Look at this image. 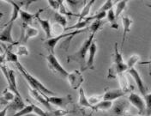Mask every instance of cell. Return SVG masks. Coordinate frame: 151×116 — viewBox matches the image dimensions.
<instances>
[{"label":"cell","instance_id":"ab89813d","mask_svg":"<svg viewBox=\"0 0 151 116\" xmlns=\"http://www.w3.org/2000/svg\"><path fill=\"white\" fill-rule=\"evenodd\" d=\"M65 2L66 3H68V4H70V6H76V5H77V4L80 3V1H72V0H70V1L67 0Z\"/></svg>","mask_w":151,"mask_h":116},{"label":"cell","instance_id":"ba28073f","mask_svg":"<svg viewBox=\"0 0 151 116\" xmlns=\"http://www.w3.org/2000/svg\"><path fill=\"white\" fill-rule=\"evenodd\" d=\"M128 72L132 76V78L134 79V81H135L136 84L137 85V88H138L139 91L141 92L142 95L143 97H145L148 94L147 93V88L145 86V84H144V83H143V81L142 79L141 76H140V73L138 72V71L134 67L130 69V70H128Z\"/></svg>","mask_w":151,"mask_h":116},{"label":"cell","instance_id":"d590c367","mask_svg":"<svg viewBox=\"0 0 151 116\" xmlns=\"http://www.w3.org/2000/svg\"><path fill=\"white\" fill-rule=\"evenodd\" d=\"M6 60L8 62H12L14 64H17L19 62L18 56L15 53H12L11 51L6 52Z\"/></svg>","mask_w":151,"mask_h":116},{"label":"cell","instance_id":"8d00e7d4","mask_svg":"<svg viewBox=\"0 0 151 116\" xmlns=\"http://www.w3.org/2000/svg\"><path fill=\"white\" fill-rule=\"evenodd\" d=\"M47 3L49 4V6L52 9V10H56L57 12L59 10L60 4L62 3L61 0H48Z\"/></svg>","mask_w":151,"mask_h":116},{"label":"cell","instance_id":"3957f363","mask_svg":"<svg viewBox=\"0 0 151 116\" xmlns=\"http://www.w3.org/2000/svg\"><path fill=\"white\" fill-rule=\"evenodd\" d=\"M89 30L88 29V27L87 29H82V30H73L72 32H70V33H66V34H63L61 35H58V36H53L52 38L49 39V40H47L46 41V48L48 50L49 53H52V54H54V51H55V48L58 45V43L62 40V39H65L66 37H71L73 38L75 35H79V34H82V33H85L86 31Z\"/></svg>","mask_w":151,"mask_h":116},{"label":"cell","instance_id":"8992f818","mask_svg":"<svg viewBox=\"0 0 151 116\" xmlns=\"http://www.w3.org/2000/svg\"><path fill=\"white\" fill-rule=\"evenodd\" d=\"M45 97L51 105H55L59 107L65 108L69 104L72 103V97L70 95H67L65 97H57V96L47 97V96H45Z\"/></svg>","mask_w":151,"mask_h":116},{"label":"cell","instance_id":"4dcf8cb0","mask_svg":"<svg viewBox=\"0 0 151 116\" xmlns=\"http://www.w3.org/2000/svg\"><path fill=\"white\" fill-rule=\"evenodd\" d=\"M73 113L71 110H66V109H58L55 111H52L50 113H47V116H65L69 114Z\"/></svg>","mask_w":151,"mask_h":116},{"label":"cell","instance_id":"6da1fadb","mask_svg":"<svg viewBox=\"0 0 151 116\" xmlns=\"http://www.w3.org/2000/svg\"><path fill=\"white\" fill-rule=\"evenodd\" d=\"M18 68V70L20 71L21 74L24 77V78L27 80L30 87L35 90L39 91L40 93H41L42 95H45V96H47V97H53V96H56L55 92L50 90L48 88H47L40 81H39L36 77H35L34 76H32L28 71H27V70L25 68L23 67L20 63H17L16 64Z\"/></svg>","mask_w":151,"mask_h":116},{"label":"cell","instance_id":"30bf717a","mask_svg":"<svg viewBox=\"0 0 151 116\" xmlns=\"http://www.w3.org/2000/svg\"><path fill=\"white\" fill-rule=\"evenodd\" d=\"M44 9H39L35 14H31L28 11L23 10H21L20 12V18L22 19V26H29L33 22V20L35 19L39 15H40L41 12H43Z\"/></svg>","mask_w":151,"mask_h":116},{"label":"cell","instance_id":"52a82bcc","mask_svg":"<svg viewBox=\"0 0 151 116\" xmlns=\"http://www.w3.org/2000/svg\"><path fill=\"white\" fill-rule=\"evenodd\" d=\"M128 100H129L130 103L132 104L133 106L138 110L140 115H142V114H144L146 112L145 101L139 95H137L136 93H131L129 95V97H128Z\"/></svg>","mask_w":151,"mask_h":116},{"label":"cell","instance_id":"f546056e","mask_svg":"<svg viewBox=\"0 0 151 116\" xmlns=\"http://www.w3.org/2000/svg\"><path fill=\"white\" fill-rule=\"evenodd\" d=\"M54 20H55V22L58 23L60 25H62L64 28H67L66 25H67V19H66V17L61 15L60 13L58 12H55V15H54Z\"/></svg>","mask_w":151,"mask_h":116},{"label":"cell","instance_id":"2e32d148","mask_svg":"<svg viewBox=\"0 0 151 116\" xmlns=\"http://www.w3.org/2000/svg\"><path fill=\"white\" fill-rule=\"evenodd\" d=\"M122 23H123V39H122V44H121V49L123 48V46L124 44V40L125 37L127 35V34L131 31V27L132 25V19L130 18L129 17H122Z\"/></svg>","mask_w":151,"mask_h":116},{"label":"cell","instance_id":"5bb4252c","mask_svg":"<svg viewBox=\"0 0 151 116\" xmlns=\"http://www.w3.org/2000/svg\"><path fill=\"white\" fill-rule=\"evenodd\" d=\"M29 89V93H30V96L33 97L34 99H35L36 101H38L40 104H42L43 106H45L47 107V109H49L50 111H52V107L51 104L47 102V100L46 99V97L44 95H42L41 93H40L39 91L32 89L31 87L28 88Z\"/></svg>","mask_w":151,"mask_h":116},{"label":"cell","instance_id":"e575fe53","mask_svg":"<svg viewBox=\"0 0 151 116\" xmlns=\"http://www.w3.org/2000/svg\"><path fill=\"white\" fill-rule=\"evenodd\" d=\"M143 97L146 104V115L147 116H151V92Z\"/></svg>","mask_w":151,"mask_h":116},{"label":"cell","instance_id":"f1b7e54d","mask_svg":"<svg viewBox=\"0 0 151 116\" xmlns=\"http://www.w3.org/2000/svg\"><path fill=\"white\" fill-rule=\"evenodd\" d=\"M65 30V28H64L62 25L58 24V23H54L52 26V35L55 36H58V35H63V32ZM53 37V36H52Z\"/></svg>","mask_w":151,"mask_h":116},{"label":"cell","instance_id":"5b68a950","mask_svg":"<svg viewBox=\"0 0 151 116\" xmlns=\"http://www.w3.org/2000/svg\"><path fill=\"white\" fill-rule=\"evenodd\" d=\"M68 83L70 86L74 89H79L82 87V84L84 81V78L83 76V71L79 70H74L71 72H69V75L67 77Z\"/></svg>","mask_w":151,"mask_h":116},{"label":"cell","instance_id":"e0dca14e","mask_svg":"<svg viewBox=\"0 0 151 116\" xmlns=\"http://www.w3.org/2000/svg\"><path fill=\"white\" fill-rule=\"evenodd\" d=\"M8 3H9L11 5H12V13H11V17H10V19L7 22L6 25H9V24H14L15 21L18 18L20 17V12H21V7L18 4H17L16 2L14 1H11V0H9Z\"/></svg>","mask_w":151,"mask_h":116},{"label":"cell","instance_id":"1f68e13d","mask_svg":"<svg viewBox=\"0 0 151 116\" xmlns=\"http://www.w3.org/2000/svg\"><path fill=\"white\" fill-rule=\"evenodd\" d=\"M119 77V84H120V86L121 88L120 89H122L124 90H128V91H130V89H129V83H128V80H127V78L126 77L124 76V74L123 73V74H120V75H119L118 76Z\"/></svg>","mask_w":151,"mask_h":116},{"label":"cell","instance_id":"cb8c5ba5","mask_svg":"<svg viewBox=\"0 0 151 116\" xmlns=\"http://www.w3.org/2000/svg\"><path fill=\"white\" fill-rule=\"evenodd\" d=\"M106 18L108 20V22L111 23V27L113 28V29H118L119 26L118 24L116 23V16H115V10L112 9L109 11H107L106 13Z\"/></svg>","mask_w":151,"mask_h":116},{"label":"cell","instance_id":"d4e9b609","mask_svg":"<svg viewBox=\"0 0 151 116\" xmlns=\"http://www.w3.org/2000/svg\"><path fill=\"white\" fill-rule=\"evenodd\" d=\"M127 3L128 1L127 0H122V1H119L116 4V10H115V16H116V18H118L123 11L124 10L126 5H127Z\"/></svg>","mask_w":151,"mask_h":116},{"label":"cell","instance_id":"7bdbcfd3","mask_svg":"<svg viewBox=\"0 0 151 116\" xmlns=\"http://www.w3.org/2000/svg\"><path fill=\"white\" fill-rule=\"evenodd\" d=\"M88 116H94V115H89Z\"/></svg>","mask_w":151,"mask_h":116},{"label":"cell","instance_id":"836d02e7","mask_svg":"<svg viewBox=\"0 0 151 116\" xmlns=\"http://www.w3.org/2000/svg\"><path fill=\"white\" fill-rule=\"evenodd\" d=\"M139 59H140V56H139V55L134 54V55L131 56V57L129 58V59H128L127 63H126V65H127V66H128V70H130V69H132V68H134L135 65L139 61Z\"/></svg>","mask_w":151,"mask_h":116},{"label":"cell","instance_id":"ffe728a7","mask_svg":"<svg viewBox=\"0 0 151 116\" xmlns=\"http://www.w3.org/2000/svg\"><path fill=\"white\" fill-rule=\"evenodd\" d=\"M78 105L80 107H88V108H90V109H91V107H93L90 104V102H89V101H88V98H87V97H86L83 88L82 87L79 89Z\"/></svg>","mask_w":151,"mask_h":116},{"label":"cell","instance_id":"44dd1931","mask_svg":"<svg viewBox=\"0 0 151 116\" xmlns=\"http://www.w3.org/2000/svg\"><path fill=\"white\" fill-rule=\"evenodd\" d=\"M113 107V102L109 101H103L101 100L100 102L95 104L91 107L92 111H104V110H108Z\"/></svg>","mask_w":151,"mask_h":116},{"label":"cell","instance_id":"60d3db41","mask_svg":"<svg viewBox=\"0 0 151 116\" xmlns=\"http://www.w3.org/2000/svg\"><path fill=\"white\" fill-rule=\"evenodd\" d=\"M147 63H149V64H150L151 65V58H150V62H147Z\"/></svg>","mask_w":151,"mask_h":116},{"label":"cell","instance_id":"4316f807","mask_svg":"<svg viewBox=\"0 0 151 116\" xmlns=\"http://www.w3.org/2000/svg\"><path fill=\"white\" fill-rule=\"evenodd\" d=\"M103 25L102 20H95L92 22L90 26H88V29L91 32V34H96V32L101 29Z\"/></svg>","mask_w":151,"mask_h":116},{"label":"cell","instance_id":"74e56055","mask_svg":"<svg viewBox=\"0 0 151 116\" xmlns=\"http://www.w3.org/2000/svg\"><path fill=\"white\" fill-rule=\"evenodd\" d=\"M34 114H35L38 116H47V113L42 110V108L39 107L38 106H35L34 104Z\"/></svg>","mask_w":151,"mask_h":116},{"label":"cell","instance_id":"277c9868","mask_svg":"<svg viewBox=\"0 0 151 116\" xmlns=\"http://www.w3.org/2000/svg\"><path fill=\"white\" fill-rule=\"evenodd\" d=\"M46 58H47V64H48V67L53 73H55L56 75H58L60 77L67 78L69 72L63 67V66L59 63L58 59L56 58V56L54 54L49 53L46 57Z\"/></svg>","mask_w":151,"mask_h":116},{"label":"cell","instance_id":"83f0119b","mask_svg":"<svg viewBox=\"0 0 151 116\" xmlns=\"http://www.w3.org/2000/svg\"><path fill=\"white\" fill-rule=\"evenodd\" d=\"M115 3H117L116 1H112V0H106L104 2L102 6L99 9L97 12H107L110 10H112L113 5L115 4Z\"/></svg>","mask_w":151,"mask_h":116},{"label":"cell","instance_id":"8fae6325","mask_svg":"<svg viewBox=\"0 0 151 116\" xmlns=\"http://www.w3.org/2000/svg\"><path fill=\"white\" fill-rule=\"evenodd\" d=\"M97 45L95 42H93L89 51H88V56L87 58V61H86V64H85L84 68L82 70V71H84L86 70H91V69H94V58H95V55H96V53H97Z\"/></svg>","mask_w":151,"mask_h":116},{"label":"cell","instance_id":"7402d4cb","mask_svg":"<svg viewBox=\"0 0 151 116\" xmlns=\"http://www.w3.org/2000/svg\"><path fill=\"white\" fill-rule=\"evenodd\" d=\"M16 94L15 93H13L11 90H4L3 93H2V97H1V100L3 101L2 102V104H6V103H8L9 102H13L14 100H15V98H16Z\"/></svg>","mask_w":151,"mask_h":116},{"label":"cell","instance_id":"7c38bea8","mask_svg":"<svg viewBox=\"0 0 151 116\" xmlns=\"http://www.w3.org/2000/svg\"><path fill=\"white\" fill-rule=\"evenodd\" d=\"M22 31L21 35V40H22L24 43H26L28 40L33 37H35L39 35V30L35 28H33L31 26H22Z\"/></svg>","mask_w":151,"mask_h":116},{"label":"cell","instance_id":"9c48e42d","mask_svg":"<svg viewBox=\"0 0 151 116\" xmlns=\"http://www.w3.org/2000/svg\"><path fill=\"white\" fill-rule=\"evenodd\" d=\"M129 92L128 90H124L122 89H112L107 91L102 96V100L103 101H109L113 102L116 99H119L124 96H125Z\"/></svg>","mask_w":151,"mask_h":116},{"label":"cell","instance_id":"f35d334b","mask_svg":"<svg viewBox=\"0 0 151 116\" xmlns=\"http://www.w3.org/2000/svg\"><path fill=\"white\" fill-rule=\"evenodd\" d=\"M8 110H9V105H6V107H5L4 108H3V109L1 110V114H0V116H6Z\"/></svg>","mask_w":151,"mask_h":116},{"label":"cell","instance_id":"b9f144b4","mask_svg":"<svg viewBox=\"0 0 151 116\" xmlns=\"http://www.w3.org/2000/svg\"><path fill=\"white\" fill-rule=\"evenodd\" d=\"M125 116H134V115H125ZM135 116H141V115H135Z\"/></svg>","mask_w":151,"mask_h":116},{"label":"cell","instance_id":"9a60e30c","mask_svg":"<svg viewBox=\"0 0 151 116\" xmlns=\"http://www.w3.org/2000/svg\"><path fill=\"white\" fill-rule=\"evenodd\" d=\"M38 22L40 23V27L42 28L45 35H46V38L47 40L52 38V25H51V22L50 21L47 19H42L40 17V15L36 17Z\"/></svg>","mask_w":151,"mask_h":116},{"label":"cell","instance_id":"7a4b0ae2","mask_svg":"<svg viewBox=\"0 0 151 116\" xmlns=\"http://www.w3.org/2000/svg\"><path fill=\"white\" fill-rule=\"evenodd\" d=\"M94 35L95 34H91L88 38L85 40L83 41V43L82 44L81 48L78 49V51H76L74 54L69 56L67 58V61L70 62V61H75L77 62L81 65L82 69L81 71L84 68L85 66V60H86V56H87V53H88L89 48L92 45V43L94 42Z\"/></svg>","mask_w":151,"mask_h":116},{"label":"cell","instance_id":"484cf974","mask_svg":"<svg viewBox=\"0 0 151 116\" xmlns=\"http://www.w3.org/2000/svg\"><path fill=\"white\" fill-rule=\"evenodd\" d=\"M126 108H127V104L125 103V102H119L114 106L113 112L116 113L117 115H124Z\"/></svg>","mask_w":151,"mask_h":116},{"label":"cell","instance_id":"d6986e66","mask_svg":"<svg viewBox=\"0 0 151 116\" xmlns=\"http://www.w3.org/2000/svg\"><path fill=\"white\" fill-rule=\"evenodd\" d=\"M25 107H26V105L24 104V102L22 101V98L16 97L15 100L11 102V104L9 105V109L11 110L14 114H16V113H17L20 110H22Z\"/></svg>","mask_w":151,"mask_h":116},{"label":"cell","instance_id":"ac0fdd59","mask_svg":"<svg viewBox=\"0 0 151 116\" xmlns=\"http://www.w3.org/2000/svg\"><path fill=\"white\" fill-rule=\"evenodd\" d=\"M94 0H91V1H85L84 5H83V8L81 10V13L78 15L79 18H78V22L79 21H82V20L85 19L86 17H88L89 13H90V10L92 8V6L94 5Z\"/></svg>","mask_w":151,"mask_h":116},{"label":"cell","instance_id":"603a6c76","mask_svg":"<svg viewBox=\"0 0 151 116\" xmlns=\"http://www.w3.org/2000/svg\"><path fill=\"white\" fill-rule=\"evenodd\" d=\"M33 113H34V104H30V105H28L25 107H23L22 110L18 111L17 113L13 114L10 116H26L30 114H33Z\"/></svg>","mask_w":151,"mask_h":116},{"label":"cell","instance_id":"4fadbf2b","mask_svg":"<svg viewBox=\"0 0 151 116\" xmlns=\"http://www.w3.org/2000/svg\"><path fill=\"white\" fill-rule=\"evenodd\" d=\"M12 29H13V24H9V25H5V28L1 33L0 35V40L2 42H5V43H9L12 45H15V41L12 37Z\"/></svg>","mask_w":151,"mask_h":116},{"label":"cell","instance_id":"d6a6232c","mask_svg":"<svg viewBox=\"0 0 151 116\" xmlns=\"http://www.w3.org/2000/svg\"><path fill=\"white\" fill-rule=\"evenodd\" d=\"M16 54L17 56H28L29 54L28 48L25 45H22V44L19 45L17 48L16 49Z\"/></svg>","mask_w":151,"mask_h":116}]
</instances>
